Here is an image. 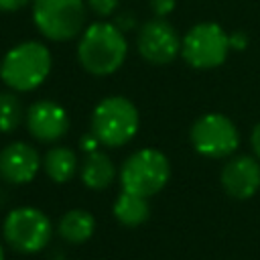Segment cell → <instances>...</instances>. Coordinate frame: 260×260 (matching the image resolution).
<instances>
[{
  "label": "cell",
  "mask_w": 260,
  "mask_h": 260,
  "mask_svg": "<svg viewBox=\"0 0 260 260\" xmlns=\"http://www.w3.org/2000/svg\"><path fill=\"white\" fill-rule=\"evenodd\" d=\"M128 55L124 32L114 22H93L83 28L77 43V59L91 75H110L122 67Z\"/></svg>",
  "instance_id": "cell-1"
},
{
  "label": "cell",
  "mask_w": 260,
  "mask_h": 260,
  "mask_svg": "<svg viewBox=\"0 0 260 260\" xmlns=\"http://www.w3.org/2000/svg\"><path fill=\"white\" fill-rule=\"evenodd\" d=\"M51 53L39 41H24L12 47L0 61V79L12 91H32L51 73Z\"/></svg>",
  "instance_id": "cell-2"
},
{
  "label": "cell",
  "mask_w": 260,
  "mask_h": 260,
  "mask_svg": "<svg viewBox=\"0 0 260 260\" xmlns=\"http://www.w3.org/2000/svg\"><path fill=\"white\" fill-rule=\"evenodd\" d=\"M140 126L136 106L124 95L104 98L91 112V132L110 148H118L134 138Z\"/></svg>",
  "instance_id": "cell-3"
},
{
  "label": "cell",
  "mask_w": 260,
  "mask_h": 260,
  "mask_svg": "<svg viewBox=\"0 0 260 260\" xmlns=\"http://www.w3.org/2000/svg\"><path fill=\"white\" fill-rule=\"evenodd\" d=\"M169 177H171V162L156 148H140L132 152L120 169L122 191L140 197L156 195L167 185Z\"/></svg>",
  "instance_id": "cell-4"
},
{
  "label": "cell",
  "mask_w": 260,
  "mask_h": 260,
  "mask_svg": "<svg viewBox=\"0 0 260 260\" xmlns=\"http://www.w3.org/2000/svg\"><path fill=\"white\" fill-rule=\"evenodd\" d=\"M85 0H32V20L39 32L51 41H71L83 32Z\"/></svg>",
  "instance_id": "cell-5"
},
{
  "label": "cell",
  "mask_w": 260,
  "mask_h": 260,
  "mask_svg": "<svg viewBox=\"0 0 260 260\" xmlns=\"http://www.w3.org/2000/svg\"><path fill=\"white\" fill-rule=\"evenodd\" d=\"M230 35L215 22H199L189 28L181 43V55L193 69H213L225 63Z\"/></svg>",
  "instance_id": "cell-6"
},
{
  "label": "cell",
  "mask_w": 260,
  "mask_h": 260,
  "mask_svg": "<svg viewBox=\"0 0 260 260\" xmlns=\"http://www.w3.org/2000/svg\"><path fill=\"white\" fill-rule=\"evenodd\" d=\"M4 238L10 248L22 254L43 250L53 234L51 219L37 207H16L4 219Z\"/></svg>",
  "instance_id": "cell-7"
},
{
  "label": "cell",
  "mask_w": 260,
  "mask_h": 260,
  "mask_svg": "<svg viewBox=\"0 0 260 260\" xmlns=\"http://www.w3.org/2000/svg\"><path fill=\"white\" fill-rule=\"evenodd\" d=\"M193 148L207 158H225L240 146V132L236 124L217 112L197 118L189 130Z\"/></svg>",
  "instance_id": "cell-8"
},
{
  "label": "cell",
  "mask_w": 260,
  "mask_h": 260,
  "mask_svg": "<svg viewBox=\"0 0 260 260\" xmlns=\"http://www.w3.org/2000/svg\"><path fill=\"white\" fill-rule=\"evenodd\" d=\"M181 43L177 28L158 16L146 20L136 35L138 53L150 65H167L175 61L181 53Z\"/></svg>",
  "instance_id": "cell-9"
},
{
  "label": "cell",
  "mask_w": 260,
  "mask_h": 260,
  "mask_svg": "<svg viewBox=\"0 0 260 260\" xmlns=\"http://www.w3.org/2000/svg\"><path fill=\"white\" fill-rule=\"evenodd\" d=\"M26 130L39 142H57L69 130V116L63 106L53 100H37L26 110Z\"/></svg>",
  "instance_id": "cell-10"
},
{
  "label": "cell",
  "mask_w": 260,
  "mask_h": 260,
  "mask_svg": "<svg viewBox=\"0 0 260 260\" xmlns=\"http://www.w3.org/2000/svg\"><path fill=\"white\" fill-rule=\"evenodd\" d=\"M221 187L234 199H250L260 189V160L250 154L232 156L221 169Z\"/></svg>",
  "instance_id": "cell-11"
},
{
  "label": "cell",
  "mask_w": 260,
  "mask_h": 260,
  "mask_svg": "<svg viewBox=\"0 0 260 260\" xmlns=\"http://www.w3.org/2000/svg\"><path fill=\"white\" fill-rule=\"evenodd\" d=\"M41 165L43 162L37 148L26 142L16 140L0 150V179L10 185L30 183L37 177Z\"/></svg>",
  "instance_id": "cell-12"
},
{
  "label": "cell",
  "mask_w": 260,
  "mask_h": 260,
  "mask_svg": "<svg viewBox=\"0 0 260 260\" xmlns=\"http://www.w3.org/2000/svg\"><path fill=\"white\" fill-rule=\"evenodd\" d=\"M114 177H116V169H114L112 158L106 152L93 150L85 154L81 162V181L87 189L102 191L112 185Z\"/></svg>",
  "instance_id": "cell-13"
},
{
  "label": "cell",
  "mask_w": 260,
  "mask_h": 260,
  "mask_svg": "<svg viewBox=\"0 0 260 260\" xmlns=\"http://www.w3.org/2000/svg\"><path fill=\"white\" fill-rule=\"evenodd\" d=\"M150 215L148 197H140L128 191H122L114 201V217L128 228L142 225Z\"/></svg>",
  "instance_id": "cell-14"
},
{
  "label": "cell",
  "mask_w": 260,
  "mask_h": 260,
  "mask_svg": "<svg viewBox=\"0 0 260 260\" xmlns=\"http://www.w3.org/2000/svg\"><path fill=\"white\" fill-rule=\"evenodd\" d=\"M95 219L85 209H71L59 219V236L69 244H81L93 236Z\"/></svg>",
  "instance_id": "cell-15"
},
{
  "label": "cell",
  "mask_w": 260,
  "mask_h": 260,
  "mask_svg": "<svg viewBox=\"0 0 260 260\" xmlns=\"http://www.w3.org/2000/svg\"><path fill=\"white\" fill-rule=\"evenodd\" d=\"M43 169L55 183H67L77 169V156L67 146H53L43 156Z\"/></svg>",
  "instance_id": "cell-16"
},
{
  "label": "cell",
  "mask_w": 260,
  "mask_h": 260,
  "mask_svg": "<svg viewBox=\"0 0 260 260\" xmlns=\"http://www.w3.org/2000/svg\"><path fill=\"white\" fill-rule=\"evenodd\" d=\"M26 112L20 98L14 91H0V132L10 134L20 128Z\"/></svg>",
  "instance_id": "cell-17"
},
{
  "label": "cell",
  "mask_w": 260,
  "mask_h": 260,
  "mask_svg": "<svg viewBox=\"0 0 260 260\" xmlns=\"http://www.w3.org/2000/svg\"><path fill=\"white\" fill-rule=\"evenodd\" d=\"M85 4L98 16H112L118 10L120 0H85Z\"/></svg>",
  "instance_id": "cell-18"
},
{
  "label": "cell",
  "mask_w": 260,
  "mask_h": 260,
  "mask_svg": "<svg viewBox=\"0 0 260 260\" xmlns=\"http://www.w3.org/2000/svg\"><path fill=\"white\" fill-rule=\"evenodd\" d=\"M150 10L158 16V18H165L167 14H171L175 10V4L177 0H150Z\"/></svg>",
  "instance_id": "cell-19"
},
{
  "label": "cell",
  "mask_w": 260,
  "mask_h": 260,
  "mask_svg": "<svg viewBox=\"0 0 260 260\" xmlns=\"http://www.w3.org/2000/svg\"><path fill=\"white\" fill-rule=\"evenodd\" d=\"M230 47L236 51H244L248 47V35L244 30H236L230 35Z\"/></svg>",
  "instance_id": "cell-20"
},
{
  "label": "cell",
  "mask_w": 260,
  "mask_h": 260,
  "mask_svg": "<svg viewBox=\"0 0 260 260\" xmlns=\"http://www.w3.org/2000/svg\"><path fill=\"white\" fill-rule=\"evenodd\" d=\"M100 144H102V142L95 138V134H93L91 130H89L85 136H81V148L85 150V154H87V152H93V150H98V146H100Z\"/></svg>",
  "instance_id": "cell-21"
},
{
  "label": "cell",
  "mask_w": 260,
  "mask_h": 260,
  "mask_svg": "<svg viewBox=\"0 0 260 260\" xmlns=\"http://www.w3.org/2000/svg\"><path fill=\"white\" fill-rule=\"evenodd\" d=\"M30 0H0V12H16L24 8Z\"/></svg>",
  "instance_id": "cell-22"
},
{
  "label": "cell",
  "mask_w": 260,
  "mask_h": 260,
  "mask_svg": "<svg viewBox=\"0 0 260 260\" xmlns=\"http://www.w3.org/2000/svg\"><path fill=\"white\" fill-rule=\"evenodd\" d=\"M114 24H116L122 32H126V30H130V28L134 26V18H132V14H130V12H122V14H118V16H116Z\"/></svg>",
  "instance_id": "cell-23"
},
{
  "label": "cell",
  "mask_w": 260,
  "mask_h": 260,
  "mask_svg": "<svg viewBox=\"0 0 260 260\" xmlns=\"http://www.w3.org/2000/svg\"><path fill=\"white\" fill-rule=\"evenodd\" d=\"M250 144H252V150H254V156L260 160V122L254 126L252 134H250Z\"/></svg>",
  "instance_id": "cell-24"
},
{
  "label": "cell",
  "mask_w": 260,
  "mask_h": 260,
  "mask_svg": "<svg viewBox=\"0 0 260 260\" xmlns=\"http://www.w3.org/2000/svg\"><path fill=\"white\" fill-rule=\"evenodd\" d=\"M0 260H4V250H2V244H0Z\"/></svg>",
  "instance_id": "cell-25"
}]
</instances>
